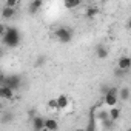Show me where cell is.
I'll return each mask as SVG.
<instances>
[{
  "instance_id": "1",
  "label": "cell",
  "mask_w": 131,
  "mask_h": 131,
  "mask_svg": "<svg viewBox=\"0 0 131 131\" xmlns=\"http://www.w3.org/2000/svg\"><path fill=\"white\" fill-rule=\"evenodd\" d=\"M2 42H3V45H6V46H9V48L17 46V45L20 43V31H19L17 28H14V26L8 28V29H6V34L2 36Z\"/></svg>"
},
{
  "instance_id": "2",
  "label": "cell",
  "mask_w": 131,
  "mask_h": 131,
  "mask_svg": "<svg viewBox=\"0 0 131 131\" xmlns=\"http://www.w3.org/2000/svg\"><path fill=\"white\" fill-rule=\"evenodd\" d=\"M73 32H74V31H73L71 28H68V26H59V28L54 31L57 40L62 42V43H70V42L73 40Z\"/></svg>"
},
{
  "instance_id": "3",
  "label": "cell",
  "mask_w": 131,
  "mask_h": 131,
  "mask_svg": "<svg viewBox=\"0 0 131 131\" xmlns=\"http://www.w3.org/2000/svg\"><path fill=\"white\" fill-rule=\"evenodd\" d=\"M2 85H8V86H11V88L16 91V90H19V88L22 86V77H20L19 74L6 76V77L2 80Z\"/></svg>"
},
{
  "instance_id": "4",
  "label": "cell",
  "mask_w": 131,
  "mask_h": 131,
  "mask_svg": "<svg viewBox=\"0 0 131 131\" xmlns=\"http://www.w3.org/2000/svg\"><path fill=\"white\" fill-rule=\"evenodd\" d=\"M0 97L2 99H6V100H11L14 97V90L8 85H2L0 86Z\"/></svg>"
},
{
  "instance_id": "5",
  "label": "cell",
  "mask_w": 131,
  "mask_h": 131,
  "mask_svg": "<svg viewBox=\"0 0 131 131\" xmlns=\"http://www.w3.org/2000/svg\"><path fill=\"white\" fill-rule=\"evenodd\" d=\"M119 102V96L117 94H113V93H106L103 96V103L106 106H116Z\"/></svg>"
},
{
  "instance_id": "6",
  "label": "cell",
  "mask_w": 131,
  "mask_h": 131,
  "mask_svg": "<svg viewBox=\"0 0 131 131\" xmlns=\"http://www.w3.org/2000/svg\"><path fill=\"white\" fill-rule=\"evenodd\" d=\"M31 120H32V128H34L36 131L45 129V120H46V119H43L42 116H36V117H32Z\"/></svg>"
},
{
  "instance_id": "7",
  "label": "cell",
  "mask_w": 131,
  "mask_h": 131,
  "mask_svg": "<svg viewBox=\"0 0 131 131\" xmlns=\"http://www.w3.org/2000/svg\"><path fill=\"white\" fill-rule=\"evenodd\" d=\"M42 5H43V0H32V2L28 5V13L29 14H37L40 11Z\"/></svg>"
},
{
  "instance_id": "8",
  "label": "cell",
  "mask_w": 131,
  "mask_h": 131,
  "mask_svg": "<svg viewBox=\"0 0 131 131\" xmlns=\"http://www.w3.org/2000/svg\"><path fill=\"white\" fill-rule=\"evenodd\" d=\"M117 67H120V68H123V70H129V68H131V57L122 56V57L119 59V62H117Z\"/></svg>"
},
{
  "instance_id": "9",
  "label": "cell",
  "mask_w": 131,
  "mask_h": 131,
  "mask_svg": "<svg viewBox=\"0 0 131 131\" xmlns=\"http://www.w3.org/2000/svg\"><path fill=\"white\" fill-rule=\"evenodd\" d=\"M14 16H16V8H11V6L5 5V8L2 9V17L5 20H8V19H13Z\"/></svg>"
},
{
  "instance_id": "10",
  "label": "cell",
  "mask_w": 131,
  "mask_h": 131,
  "mask_svg": "<svg viewBox=\"0 0 131 131\" xmlns=\"http://www.w3.org/2000/svg\"><path fill=\"white\" fill-rule=\"evenodd\" d=\"M119 99H120L122 102H125V100L131 99V88H128V86L120 88V90H119Z\"/></svg>"
},
{
  "instance_id": "11",
  "label": "cell",
  "mask_w": 131,
  "mask_h": 131,
  "mask_svg": "<svg viewBox=\"0 0 131 131\" xmlns=\"http://www.w3.org/2000/svg\"><path fill=\"white\" fill-rule=\"evenodd\" d=\"M96 56L100 59V60H105L108 57V49L103 46V45H97L96 46Z\"/></svg>"
},
{
  "instance_id": "12",
  "label": "cell",
  "mask_w": 131,
  "mask_h": 131,
  "mask_svg": "<svg viewBox=\"0 0 131 131\" xmlns=\"http://www.w3.org/2000/svg\"><path fill=\"white\" fill-rule=\"evenodd\" d=\"M99 13H100V9H99L97 6H90V8H86L85 16H86L90 20H93V19H96V17L99 16Z\"/></svg>"
},
{
  "instance_id": "13",
  "label": "cell",
  "mask_w": 131,
  "mask_h": 131,
  "mask_svg": "<svg viewBox=\"0 0 131 131\" xmlns=\"http://www.w3.org/2000/svg\"><path fill=\"white\" fill-rule=\"evenodd\" d=\"M45 129H49V131H56L59 129V123L56 119H46L45 120Z\"/></svg>"
},
{
  "instance_id": "14",
  "label": "cell",
  "mask_w": 131,
  "mask_h": 131,
  "mask_svg": "<svg viewBox=\"0 0 131 131\" xmlns=\"http://www.w3.org/2000/svg\"><path fill=\"white\" fill-rule=\"evenodd\" d=\"M63 5L68 9H74V8L82 5V0H63Z\"/></svg>"
},
{
  "instance_id": "15",
  "label": "cell",
  "mask_w": 131,
  "mask_h": 131,
  "mask_svg": "<svg viewBox=\"0 0 131 131\" xmlns=\"http://www.w3.org/2000/svg\"><path fill=\"white\" fill-rule=\"evenodd\" d=\"M57 103H59V110H65V108L68 106L70 100H68V97L65 96V94H60V96L57 97Z\"/></svg>"
},
{
  "instance_id": "16",
  "label": "cell",
  "mask_w": 131,
  "mask_h": 131,
  "mask_svg": "<svg viewBox=\"0 0 131 131\" xmlns=\"http://www.w3.org/2000/svg\"><path fill=\"white\" fill-rule=\"evenodd\" d=\"M120 108H117V106H111V110H110V117L113 119V120H117L119 117H120Z\"/></svg>"
},
{
  "instance_id": "17",
  "label": "cell",
  "mask_w": 131,
  "mask_h": 131,
  "mask_svg": "<svg viewBox=\"0 0 131 131\" xmlns=\"http://www.w3.org/2000/svg\"><path fill=\"white\" fill-rule=\"evenodd\" d=\"M108 117H110V111H105V110H100L99 108V111L96 113V119H99L100 122L105 120V119H108Z\"/></svg>"
},
{
  "instance_id": "18",
  "label": "cell",
  "mask_w": 131,
  "mask_h": 131,
  "mask_svg": "<svg viewBox=\"0 0 131 131\" xmlns=\"http://www.w3.org/2000/svg\"><path fill=\"white\" fill-rule=\"evenodd\" d=\"M126 73H128V70H123V68H120V67H117V68L114 70V76H116V77H119V79L125 77V76H126Z\"/></svg>"
},
{
  "instance_id": "19",
  "label": "cell",
  "mask_w": 131,
  "mask_h": 131,
  "mask_svg": "<svg viewBox=\"0 0 131 131\" xmlns=\"http://www.w3.org/2000/svg\"><path fill=\"white\" fill-rule=\"evenodd\" d=\"M102 125H103V128H113L114 126V120L111 119V117H108V119H105V120H102Z\"/></svg>"
},
{
  "instance_id": "20",
  "label": "cell",
  "mask_w": 131,
  "mask_h": 131,
  "mask_svg": "<svg viewBox=\"0 0 131 131\" xmlns=\"http://www.w3.org/2000/svg\"><path fill=\"white\" fill-rule=\"evenodd\" d=\"M48 106H49L51 110H59V103H57V99H51V100H48Z\"/></svg>"
},
{
  "instance_id": "21",
  "label": "cell",
  "mask_w": 131,
  "mask_h": 131,
  "mask_svg": "<svg viewBox=\"0 0 131 131\" xmlns=\"http://www.w3.org/2000/svg\"><path fill=\"white\" fill-rule=\"evenodd\" d=\"M45 62H46V57H45V56H40V57L36 60V67H42Z\"/></svg>"
},
{
  "instance_id": "22",
  "label": "cell",
  "mask_w": 131,
  "mask_h": 131,
  "mask_svg": "<svg viewBox=\"0 0 131 131\" xmlns=\"http://www.w3.org/2000/svg\"><path fill=\"white\" fill-rule=\"evenodd\" d=\"M17 3H19V0H6V2H5V5L6 6H11V8H16Z\"/></svg>"
},
{
  "instance_id": "23",
  "label": "cell",
  "mask_w": 131,
  "mask_h": 131,
  "mask_svg": "<svg viewBox=\"0 0 131 131\" xmlns=\"http://www.w3.org/2000/svg\"><path fill=\"white\" fill-rule=\"evenodd\" d=\"M110 88H111V86H110V85H106V83H105V85H102V86H100V94H103V96H105V94L110 91Z\"/></svg>"
},
{
  "instance_id": "24",
  "label": "cell",
  "mask_w": 131,
  "mask_h": 131,
  "mask_svg": "<svg viewBox=\"0 0 131 131\" xmlns=\"http://www.w3.org/2000/svg\"><path fill=\"white\" fill-rule=\"evenodd\" d=\"M11 119H13V114H11V113H8V114H5V116H3V123H6V122H9Z\"/></svg>"
},
{
  "instance_id": "25",
  "label": "cell",
  "mask_w": 131,
  "mask_h": 131,
  "mask_svg": "<svg viewBox=\"0 0 131 131\" xmlns=\"http://www.w3.org/2000/svg\"><path fill=\"white\" fill-rule=\"evenodd\" d=\"M28 114H29V117H31V119H32V117H36V116H37V114H36V111H34V110H31V111H29V113H28Z\"/></svg>"
},
{
  "instance_id": "26",
  "label": "cell",
  "mask_w": 131,
  "mask_h": 131,
  "mask_svg": "<svg viewBox=\"0 0 131 131\" xmlns=\"http://www.w3.org/2000/svg\"><path fill=\"white\" fill-rule=\"evenodd\" d=\"M128 28H129V29H131V19H129V20H128Z\"/></svg>"
}]
</instances>
